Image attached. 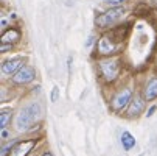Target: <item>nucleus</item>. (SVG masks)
Returning <instances> with one entry per match:
<instances>
[{
  "instance_id": "nucleus-1",
  "label": "nucleus",
  "mask_w": 157,
  "mask_h": 156,
  "mask_svg": "<svg viewBox=\"0 0 157 156\" xmlns=\"http://www.w3.org/2000/svg\"><path fill=\"white\" fill-rule=\"evenodd\" d=\"M40 114H42V108L36 102L24 106L19 111V114L16 117V128H17V131H27V130H30L31 125L39 120Z\"/></svg>"
},
{
  "instance_id": "nucleus-2",
  "label": "nucleus",
  "mask_w": 157,
  "mask_h": 156,
  "mask_svg": "<svg viewBox=\"0 0 157 156\" xmlns=\"http://www.w3.org/2000/svg\"><path fill=\"white\" fill-rule=\"evenodd\" d=\"M126 14V8L124 6H115V8H109L107 11L101 13L97 19H95V25L100 28H109Z\"/></svg>"
},
{
  "instance_id": "nucleus-3",
  "label": "nucleus",
  "mask_w": 157,
  "mask_h": 156,
  "mask_svg": "<svg viewBox=\"0 0 157 156\" xmlns=\"http://www.w3.org/2000/svg\"><path fill=\"white\" fill-rule=\"evenodd\" d=\"M98 67H100V74L103 75V78L106 81H112V80H115L117 75H118L120 62H118L117 58H109V59L100 61Z\"/></svg>"
},
{
  "instance_id": "nucleus-4",
  "label": "nucleus",
  "mask_w": 157,
  "mask_h": 156,
  "mask_svg": "<svg viewBox=\"0 0 157 156\" xmlns=\"http://www.w3.org/2000/svg\"><path fill=\"white\" fill-rule=\"evenodd\" d=\"M132 98H134L132 89L131 87H124V89H121L120 92H117L114 95V98H112V102H110V106H112V109H114L115 113H120V111H123L124 108H128L131 105Z\"/></svg>"
},
{
  "instance_id": "nucleus-5",
  "label": "nucleus",
  "mask_w": 157,
  "mask_h": 156,
  "mask_svg": "<svg viewBox=\"0 0 157 156\" xmlns=\"http://www.w3.org/2000/svg\"><path fill=\"white\" fill-rule=\"evenodd\" d=\"M36 78V70L33 66H24L16 75H13L14 84H30Z\"/></svg>"
},
{
  "instance_id": "nucleus-6",
  "label": "nucleus",
  "mask_w": 157,
  "mask_h": 156,
  "mask_svg": "<svg viewBox=\"0 0 157 156\" xmlns=\"http://www.w3.org/2000/svg\"><path fill=\"white\" fill-rule=\"evenodd\" d=\"M145 98L143 95H134L131 105L126 108V117L128 119H136V117H140L142 113L145 111Z\"/></svg>"
},
{
  "instance_id": "nucleus-7",
  "label": "nucleus",
  "mask_w": 157,
  "mask_h": 156,
  "mask_svg": "<svg viewBox=\"0 0 157 156\" xmlns=\"http://www.w3.org/2000/svg\"><path fill=\"white\" fill-rule=\"evenodd\" d=\"M25 66V58L24 56H17L11 59H5L2 62V72L5 75H16L22 67Z\"/></svg>"
},
{
  "instance_id": "nucleus-8",
  "label": "nucleus",
  "mask_w": 157,
  "mask_h": 156,
  "mask_svg": "<svg viewBox=\"0 0 157 156\" xmlns=\"http://www.w3.org/2000/svg\"><path fill=\"white\" fill-rule=\"evenodd\" d=\"M33 147H34V141L17 142V144L13 147L10 156H28V153L33 150Z\"/></svg>"
},
{
  "instance_id": "nucleus-9",
  "label": "nucleus",
  "mask_w": 157,
  "mask_h": 156,
  "mask_svg": "<svg viewBox=\"0 0 157 156\" xmlns=\"http://www.w3.org/2000/svg\"><path fill=\"white\" fill-rule=\"evenodd\" d=\"M142 95L146 102H152V100L157 98V78H151V80L146 81Z\"/></svg>"
},
{
  "instance_id": "nucleus-10",
  "label": "nucleus",
  "mask_w": 157,
  "mask_h": 156,
  "mask_svg": "<svg viewBox=\"0 0 157 156\" xmlns=\"http://www.w3.org/2000/svg\"><path fill=\"white\" fill-rule=\"evenodd\" d=\"M120 141H121V147H123L126 151L132 150L134 147H136V144H137L136 138H134L129 131H123V133H121V138H120Z\"/></svg>"
},
{
  "instance_id": "nucleus-11",
  "label": "nucleus",
  "mask_w": 157,
  "mask_h": 156,
  "mask_svg": "<svg viewBox=\"0 0 157 156\" xmlns=\"http://www.w3.org/2000/svg\"><path fill=\"white\" fill-rule=\"evenodd\" d=\"M98 52H100V55H110L114 52V44L107 38H101L98 41Z\"/></svg>"
},
{
  "instance_id": "nucleus-12",
  "label": "nucleus",
  "mask_w": 157,
  "mask_h": 156,
  "mask_svg": "<svg viewBox=\"0 0 157 156\" xmlns=\"http://www.w3.org/2000/svg\"><path fill=\"white\" fill-rule=\"evenodd\" d=\"M19 38H20V33H19L16 28H13V31H11V30H6V31L2 34V42H0V44H10V46H13V44H14Z\"/></svg>"
},
{
  "instance_id": "nucleus-13",
  "label": "nucleus",
  "mask_w": 157,
  "mask_h": 156,
  "mask_svg": "<svg viewBox=\"0 0 157 156\" xmlns=\"http://www.w3.org/2000/svg\"><path fill=\"white\" fill-rule=\"evenodd\" d=\"M11 119H13V111L11 109H2V113H0V128L6 130Z\"/></svg>"
},
{
  "instance_id": "nucleus-14",
  "label": "nucleus",
  "mask_w": 157,
  "mask_h": 156,
  "mask_svg": "<svg viewBox=\"0 0 157 156\" xmlns=\"http://www.w3.org/2000/svg\"><path fill=\"white\" fill-rule=\"evenodd\" d=\"M103 2L109 5L110 8H115V6H123V3L128 2V0H103Z\"/></svg>"
},
{
  "instance_id": "nucleus-15",
  "label": "nucleus",
  "mask_w": 157,
  "mask_h": 156,
  "mask_svg": "<svg viewBox=\"0 0 157 156\" xmlns=\"http://www.w3.org/2000/svg\"><path fill=\"white\" fill-rule=\"evenodd\" d=\"M58 97H59V87L55 86V87H53V91H52V103L58 102Z\"/></svg>"
},
{
  "instance_id": "nucleus-16",
  "label": "nucleus",
  "mask_w": 157,
  "mask_h": 156,
  "mask_svg": "<svg viewBox=\"0 0 157 156\" xmlns=\"http://www.w3.org/2000/svg\"><path fill=\"white\" fill-rule=\"evenodd\" d=\"M155 109H157V106H155V105H152V106H151V108L146 111V117H151V116L155 113Z\"/></svg>"
},
{
  "instance_id": "nucleus-17",
  "label": "nucleus",
  "mask_w": 157,
  "mask_h": 156,
  "mask_svg": "<svg viewBox=\"0 0 157 156\" xmlns=\"http://www.w3.org/2000/svg\"><path fill=\"white\" fill-rule=\"evenodd\" d=\"M8 49H13V46H6V44H2V47H0V52H2V53H5Z\"/></svg>"
},
{
  "instance_id": "nucleus-18",
  "label": "nucleus",
  "mask_w": 157,
  "mask_h": 156,
  "mask_svg": "<svg viewBox=\"0 0 157 156\" xmlns=\"http://www.w3.org/2000/svg\"><path fill=\"white\" fill-rule=\"evenodd\" d=\"M8 136H10V133H8L6 130H2V138H3V139H6Z\"/></svg>"
},
{
  "instance_id": "nucleus-19",
  "label": "nucleus",
  "mask_w": 157,
  "mask_h": 156,
  "mask_svg": "<svg viewBox=\"0 0 157 156\" xmlns=\"http://www.w3.org/2000/svg\"><path fill=\"white\" fill-rule=\"evenodd\" d=\"M42 156H53V154H52V153H44Z\"/></svg>"
},
{
  "instance_id": "nucleus-20",
  "label": "nucleus",
  "mask_w": 157,
  "mask_h": 156,
  "mask_svg": "<svg viewBox=\"0 0 157 156\" xmlns=\"http://www.w3.org/2000/svg\"><path fill=\"white\" fill-rule=\"evenodd\" d=\"M152 2H154V5H155V6H157V0H152Z\"/></svg>"
},
{
  "instance_id": "nucleus-21",
  "label": "nucleus",
  "mask_w": 157,
  "mask_h": 156,
  "mask_svg": "<svg viewBox=\"0 0 157 156\" xmlns=\"http://www.w3.org/2000/svg\"><path fill=\"white\" fill-rule=\"evenodd\" d=\"M140 156H143V154H140Z\"/></svg>"
}]
</instances>
